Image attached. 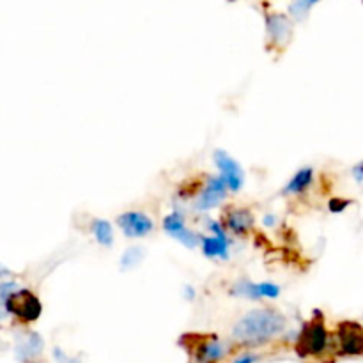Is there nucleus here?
Instances as JSON below:
<instances>
[{
    "mask_svg": "<svg viewBox=\"0 0 363 363\" xmlns=\"http://www.w3.org/2000/svg\"><path fill=\"white\" fill-rule=\"evenodd\" d=\"M213 158H215V163H217L218 167V172H220L218 176H222V179H224L225 185H227L229 192L238 194V192L243 188V183H245V174L240 163H238L234 158H231L225 151H220V149L215 151V156H213Z\"/></svg>",
    "mask_w": 363,
    "mask_h": 363,
    "instance_id": "423d86ee",
    "label": "nucleus"
},
{
    "mask_svg": "<svg viewBox=\"0 0 363 363\" xmlns=\"http://www.w3.org/2000/svg\"><path fill=\"white\" fill-rule=\"evenodd\" d=\"M337 340L342 355L363 353V330L356 323H340L337 330Z\"/></svg>",
    "mask_w": 363,
    "mask_h": 363,
    "instance_id": "9d476101",
    "label": "nucleus"
},
{
    "mask_svg": "<svg viewBox=\"0 0 363 363\" xmlns=\"http://www.w3.org/2000/svg\"><path fill=\"white\" fill-rule=\"evenodd\" d=\"M348 206H349L348 201H340V199H333V201H330V209H332L333 213L344 211Z\"/></svg>",
    "mask_w": 363,
    "mask_h": 363,
    "instance_id": "b1692460",
    "label": "nucleus"
},
{
    "mask_svg": "<svg viewBox=\"0 0 363 363\" xmlns=\"http://www.w3.org/2000/svg\"><path fill=\"white\" fill-rule=\"evenodd\" d=\"M257 287H259L261 300H263V298H277L280 294V287L275 286V284H271V282L257 284Z\"/></svg>",
    "mask_w": 363,
    "mask_h": 363,
    "instance_id": "412c9836",
    "label": "nucleus"
},
{
    "mask_svg": "<svg viewBox=\"0 0 363 363\" xmlns=\"http://www.w3.org/2000/svg\"><path fill=\"white\" fill-rule=\"evenodd\" d=\"M266 31L270 36V43L279 50L286 48L293 38V24L287 16L279 13H268L266 15Z\"/></svg>",
    "mask_w": 363,
    "mask_h": 363,
    "instance_id": "6e6552de",
    "label": "nucleus"
},
{
    "mask_svg": "<svg viewBox=\"0 0 363 363\" xmlns=\"http://www.w3.org/2000/svg\"><path fill=\"white\" fill-rule=\"evenodd\" d=\"M229 293H231V296H236V298L261 300L259 287H257V284L250 282V280H240V282H234L231 289H229Z\"/></svg>",
    "mask_w": 363,
    "mask_h": 363,
    "instance_id": "4468645a",
    "label": "nucleus"
},
{
    "mask_svg": "<svg viewBox=\"0 0 363 363\" xmlns=\"http://www.w3.org/2000/svg\"><path fill=\"white\" fill-rule=\"evenodd\" d=\"M328 342L330 337L326 332L325 319L321 317V314L316 312L298 337L296 351L300 356H319L326 351Z\"/></svg>",
    "mask_w": 363,
    "mask_h": 363,
    "instance_id": "f03ea898",
    "label": "nucleus"
},
{
    "mask_svg": "<svg viewBox=\"0 0 363 363\" xmlns=\"http://www.w3.org/2000/svg\"><path fill=\"white\" fill-rule=\"evenodd\" d=\"M202 252L206 257L229 259V240L227 236H204L201 238Z\"/></svg>",
    "mask_w": 363,
    "mask_h": 363,
    "instance_id": "f8f14e48",
    "label": "nucleus"
},
{
    "mask_svg": "<svg viewBox=\"0 0 363 363\" xmlns=\"http://www.w3.org/2000/svg\"><path fill=\"white\" fill-rule=\"evenodd\" d=\"M259 362V356L254 355V353H243V355L236 356L232 363H257Z\"/></svg>",
    "mask_w": 363,
    "mask_h": 363,
    "instance_id": "5701e85b",
    "label": "nucleus"
},
{
    "mask_svg": "<svg viewBox=\"0 0 363 363\" xmlns=\"http://www.w3.org/2000/svg\"><path fill=\"white\" fill-rule=\"evenodd\" d=\"M317 2H319V0H296V2L291 4L289 11L296 20H303L307 16V13H309V9L312 8L314 4H317Z\"/></svg>",
    "mask_w": 363,
    "mask_h": 363,
    "instance_id": "6ab92c4d",
    "label": "nucleus"
},
{
    "mask_svg": "<svg viewBox=\"0 0 363 363\" xmlns=\"http://www.w3.org/2000/svg\"><path fill=\"white\" fill-rule=\"evenodd\" d=\"M181 344L194 356L195 363H218L229 353L227 346L215 335H185Z\"/></svg>",
    "mask_w": 363,
    "mask_h": 363,
    "instance_id": "7ed1b4c3",
    "label": "nucleus"
},
{
    "mask_svg": "<svg viewBox=\"0 0 363 363\" xmlns=\"http://www.w3.org/2000/svg\"><path fill=\"white\" fill-rule=\"evenodd\" d=\"M186 225H185V217H183L181 213L174 211L170 213V215H167L165 218H163V229H165L167 232H169L170 236H174V234H178L179 231H183Z\"/></svg>",
    "mask_w": 363,
    "mask_h": 363,
    "instance_id": "f3484780",
    "label": "nucleus"
},
{
    "mask_svg": "<svg viewBox=\"0 0 363 363\" xmlns=\"http://www.w3.org/2000/svg\"><path fill=\"white\" fill-rule=\"evenodd\" d=\"M93 232H94V238H96V241L101 245V247H110V245L114 243L112 225H110L107 220L96 218V220L93 222Z\"/></svg>",
    "mask_w": 363,
    "mask_h": 363,
    "instance_id": "2eb2a0df",
    "label": "nucleus"
},
{
    "mask_svg": "<svg viewBox=\"0 0 363 363\" xmlns=\"http://www.w3.org/2000/svg\"><path fill=\"white\" fill-rule=\"evenodd\" d=\"M275 224V217H271V215H268V217H264V225H268V227H271V225Z\"/></svg>",
    "mask_w": 363,
    "mask_h": 363,
    "instance_id": "393cba45",
    "label": "nucleus"
},
{
    "mask_svg": "<svg viewBox=\"0 0 363 363\" xmlns=\"http://www.w3.org/2000/svg\"><path fill=\"white\" fill-rule=\"evenodd\" d=\"M18 291V286L15 282H2L0 284V302H6L13 293Z\"/></svg>",
    "mask_w": 363,
    "mask_h": 363,
    "instance_id": "4be33fe9",
    "label": "nucleus"
},
{
    "mask_svg": "<svg viewBox=\"0 0 363 363\" xmlns=\"http://www.w3.org/2000/svg\"><path fill=\"white\" fill-rule=\"evenodd\" d=\"M142 259H144L142 248L132 247V248H128L126 254L123 255V259H121V266H123L124 270H130V268H135Z\"/></svg>",
    "mask_w": 363,
    "mask_h": 363,
    "instance_id": "a211bd4d",
    "label": "nucleus"
},
{
    "mask_svg": "<svg viewBox=\"0 0 363 363\" xmlns=\"http://www.w3.org/2000/svg\"><path fill=\"white\" fill-rule=\"evenodd\" d=\"M254 215L248 208H240V206H227L222 211V227L231 231L240 238H247L254 229Z\"/></svg>",
    "mask_w": 363,
    "mask_h": 363,
    "instance_id": "39448f33",
    "label": "nucleus"
},
{
    "mask_svg": "<svg viewBox=\"0 0 363 363\" xmlns=\"http://www.w3.org/2000/svg\"><path fill=\"white\" fill-rule=\"evenodd\" d=\"M314 181V170L310 167H305V169L298 170L294 178L291 179L289 183L286 185L282 194L284 195H300L303 194L307 188H310Z\"/></svg>",
    "mask_w": 363,
    "mask_h": 363,
    "instance_id": "ddd939ff",
    "label": "nucleus"
},
{
    "mask_svg": "<svg viewBox=\"0 0 363 363\" xmlns=\"http://www.w3.org/2000/svg\"><path fill=\"white\" fill-rule=\"evenodd\" d=\"M204 185L206 181H202L201 178L185 181L179 186V199H197L199 194L202 192V188H204Z\"/></svg>",
    "mask_w": 363,
    "mask_h": 363,
    "instance_id": "dca6fc26",
    "label": "nucleus"
},
{
    "mask_svg": "<svg viewBox=\"0 0 363 363\" xmlns=\"http://www.w3.org/2000/svg\"><path fill=\"white\" fill-rule=\"evenodd\" d=\"M174 238L179 241V243H183V245H185V247H188V248H195V247H197V243H199L197 234L190 231L188 227H185V229H183V231H179L178 234H174Z\"/></svg>",
    "mask_w": 363,
    "mask_h": 363,
    "instance_id": "aec40b11",
    "label": "nucleus"
},
{
    "mask_svg": "<svg viewBox=\"0 0 363 363\" xmlns=\"http://www.w3.org/2000/svg\"><path fill=\"white\" fill-rule=\"evenodd\" d=\"M117 225L128 238H144L155 229L151 218L140 211H128L124 215H119Z\"/></svg>",
    "mask_w": 363,
    "mask_h": 363,
    "instance_id": "1a4fd4ad",
    "label": "nucleus"
},
{
    "mask_svg": "<svg viewBox=\"0 0 363 363\" xmlns=\"http://www.w3.org/2000/svg\"><path fill=\"white\" fill-rule=\"evenodd\" d=\"M4 309L18 317L22 323L38 321L43 312V305L34 293L27 289H18L4 302Z\"/></svg>",
    "mask_w": 363,
    "mask_h": 363,
    "instance_id": "20e7f679",
    "label": "nucleus"
},
{
    "mask_svg": "<svg viewBox=\"0 0 363 363\" xmlns=\"http://www.w3.org/2000/svg\"><path fill=\"white\" fill-rule=\"evenodd\" d=\"M61 363H80V362H78V360H75V358H68V356H66V358L62 360Z\"/></svg>",
    "mask_w": 363,
    "mask_h": 363,
    "instance_id": "a878e982",
    "label": "nucleus"
},
{
    "mask_svg": "<svg viewBox=\"0 0 363 363\" xmlns=\"http://www.w3.org/2000/svg\"><path fill=\"white\" fill-rule=\"evenodd\" d=\"M4 316H6V309L2 305H0V321L4 319Z\"/></svg>",
    "mask_w": 363,
    "mask_h": 363,
    "instance_id": "bb28decb",
    "label": "nucleus"
},
{
    "mask_svg": "<svg viewBox=\"0 0 363 363\" xmlns=\"http://www.w3.org/2000/svg\"><path fill=\"white\" fill-rule=\"evenodd\" d=\"M227 185L222 179V176H209L206 179V185L202 188V192L199 194V197L195 199L194 206L197 211H208V209L217 208L222 201L227 195Z\"/></svg>",
    "mask_w": 363,
    "mask_h": 363,
    "instance_id": "0eeeda50",
    "label": "nucleus"
},
{
    "mask_svg": "<svg viewBox=\"0 0 363 363\" xmlns=\"http://www.w3.org/2000/svg\"><path fill=\"white\" fill-rule=\"evenodd\" d=\"M18 358L22 362H32L38 356H41L43 353V340L38 333H29V335L22 337V340L18 342Z\"/></svg>",
    "mask_w": 363,
    "mask_h": 363,
    "instance_id": "9b49d317",
    "label": "nucleus"
},
{
    "mask_svg": "<svg viewBox=\"0 0 363 363\" xmlns=\"http://www.w3.org/2000/svg\"><path fill=\"white\" fill-rule=\"evenodd\" d=\"M287 319L277 309H254L232 328V339L241 348L263 346L286 330Z\"/></svg>",
    "mask_w": 363,
    "mask_h": 363,
    "instance_id": "f257e3e1",
    "label": "nucleus"
}]
</instances>
